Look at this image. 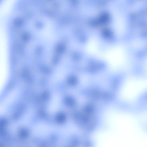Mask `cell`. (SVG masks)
Returning <instances> with one entry per match:
<instances>
[{
    "label": "cell",
    "instance_id": "cell-1",
    "mask_svg": "<svg viewBox=\"0 0 147 147\" xmlns=\"http://www.w3.org/2000/svg\"><path fill=\"white\" fill-rule=\"evenodd\" d=\"M136 79L129 80L125 84L124 87V96L128 99L134 98L146 88L147 83Z\"/></svg>",
    "mask_w": 147,
    "mask_h": 147
},
{
    "label": "cell",
    "instance_id": "cell-2",
    "mask_svg": "<svg viewBox=\"0 0 147 147\" xmlns=\"http://www.w3.org/2000/svg\"><path fill=\"white\" fill-rule=\"evenodd\" d=\"M15 90L13 92H11L7 96V98L2 103V108L1 109V110L2 109V112L5 110V107L9 106V105H10L11 103L13 102V101L15 100V98L17 95V92Z\"/></svg>",
    "mask_w": 147,
    "mask_h": 147
}]
</instances>
